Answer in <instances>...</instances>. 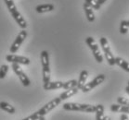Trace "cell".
<instances>
[{
	"label": "cell",
	"mask_w": 129,
	"mask_h": 120,
	"mask_svg": "<svg viewBox=\"0 0 129 120\" xmlns=\"http://www.w3.org/2000/svg\"><path fill=\"white\" fill-rule=\"evenodd\" d=\"M98 1V3L100 4V6H101V5H102V4H104L106 2V1H107V0H97Z\"/></svg>",
	"instance_id": "obj_30"
},
{
	"label": "cell",
	"mask_w": 129,
	"mask_h": 120,
	"mask_svg": "<svg viewBox=\"0 0 129 120\" xmlns=\"http://www.w3.org/2000/svg\"><path fill=\"white\" fill-rule=\"evenodd\" d=\"M128 105H129V103H128Z\"/></svg>",
	"instance_id": "obj_36"
},
{
	"label": "cell",
	"mask_w": 129,
	"mask_h": 120,
	"mask_svg": "<svg viewBox=\"0 0 129 120\" xmlns=\"http://www.w3.org/2000/svg\"><path fill=\"white\" fill-rule=\"evenodd\" d=\"M115 64L118 65L120 67H122L123 70L126 72H129V63L125 61L122 57H115Z\"/></svg>",
	"instance_id": "obj_14"
},
{
	"label": "cell",
	"mask_w": 129,
	"mask_h": 120,
	"mask_svg": "<svg viewBox=\"0 0 129 120\" xmlns=\"http://www.w3.org/2000/svg\"><path fill=\"white\" fill-rule=\"evenodd\" d=\"M102 120H111V117L110 116H104Z\"/></svg>",
	"instance_id": "obj_31"
},
{
	"label": "cell",
	"mask_w": 129,
	"mask_h": 120,
	"mask_svg": "<svg viewBox=\"0 0 129 120\" xmlns=\"http://www.w3.org/2000/svg\"><path fill=\"white\" fill-rule=\"evenodd\" d=\"M0 109L8 112L9 114H15V112H16L14 107L6 102H0Z\"/></svg>",
	"instance_id": "obj_16"
},
{
	"label": "cell",
	"mask_w": 129,
	"mask_h": 120,
	"mask_svg": "<svg viewBox=\"0 0 129 120\" xmlns=\"http://www.w3.org/2000/svg\"><path fill=\"white\" fill-rule=\"evenodd\" d=\"M60 102H61V100L59 99V97L54 98L52 101H50L49 102H47V104H45L43 107H41V108L39 109L38 111H37V113L39 114L40 116H45V115L47 114H48L51 110H53L55 107H57V106L59 105Z\"/></svg>",
	"instance_id": "obj_4"
},
{
	"label": "cell",
	"mask_w": 129,
	"mask_h": 120,
	"mask_svg": "<svg viewBox=\"0 0 129 120\" xmlns=\"http://www.w3.org/2000/svg\"><path fill=\"white\" fill-rule=\"evenodd\" d=\"M128 32V26H127V21H122L120 24V32L122 34H125Z\"/></svg>",
	"instance_id": "obj_23"
},
{
	"label": "cell",
	"mask_w": 129,
	"mask_h": 120,
	"mask_svg": "<svg viewBox=\"0 0 129 120\" xmlns=\"http://www.w3.org/2000/svg\"><path fill=\"white\" fill-rule=\"evenodd\" d=\"M85 43H86V44H87L88 46H89V48L91 49L92 53L94 55L95 59L97 60L98 63H101L103 61V56L101 55V53H100V48L98 46L97 43L95 42L94 38L93 37H87V38L85 39Z\"/></svg>",
	"instance_id": "obj_3"
},
{
	"label": "cell",
	"mask_w": 129,
	"mask_h": 120,
	"mask_svg": "<svg viewBox=\"0 0 129 120\" xmlns=\"http://www.w3.org/2000/svg\"><path fill=\"white\" fill-rule=\"evenodd\" d=\"M77 87V80L75 79H72L69 81L63 82V87L62 88L64 90H71V89L76 88Z\"/></svg>",
	"instance_id": "obj_19"
},
{
	"label": "cell",
	"mask_w": 129,
	"mask_h": 120,
	"mask_svg": "<svg viewBox=\"0 0 129 120\" xmlns=\"http://www.w3.org/2000/svg\"><path fill=\"white\" fill-rule=\"evenodd\" d=\"M120 119L121 120H129V118H128V116H127L125 114H123L122 115H121Z\"/></svg>",
	"instance_id": "obj_29"
},
{
	"label": "cell",
	"mask_w": 129,
	"mask_h": 120,
	"mask_svg": "<svg viewBox=\"0 0 129 120\" xmlns=\"http://www.w3.org/2000/svg\"><path fill=\"white\" fill-rule=\"evenodd\" d=\"M9 71V67L7 65H2L0 67V79H4Z\"/></svg>",
	"instance_id": "obj_24"
},
{
	"label": "cell",
	"mask_w": 129,
	"mask_h": 120,
	"mask_svg": "<svg viewBox=\"0 0 129 120\" xmlns=\"http://www.w3.org/2000/svg\"><path fill=\"white\" fill-rule=\"evenodd\" d=\"M128 86H129V81H128Z\"/></svg>",
	"instance_id": "obj_35"
},
{
	"label": "cell",
	"mask_w": 129,
	"mask_h": 120,
	"mask_svg": "<svg viewBox=\"0 0 129 120\" xmlns=\"http://www.w3.org/2000/svg\"><path fill=\"white\" fill-rule=\"evenodd\" d=\"M117 102H118V104H120V105H128L129 100L124 98V97H118Z\"/></svg>",
	"instance_id": "obj_25"
},
{
	"label": "cell",
	"mask_w": 129,
	"mask_h": 120,
	"mask_svg": "<svg viewBox=\"0 0 129 120\" xmlns=\"http://www.w3.org/2000/svg\"><path fill=\"white\" fill-rule=\"evenodd\" d=\"M121 105L120 104H112L111 105V111L112 112H114V113H117V112H119V109H120Z\"/></svg>",
	"instance_id": "obj_28"
},
{
	"label": "cell",
	"mask_w": 129,
	"mask_h": 120,
	"mask_svg": "<svg viewBox=\"0 0 129 120\" xmlns=\"http://www.w3.org/2000/svg\"><path fill=\"white\" fill-rule=\"evenodd\" d=\"M127 26H128V28H129V21H127Z\"/></svg>",
	"instance_id": "obj_34"
},
{
	"label": "cell",
	"mask_w": 129,
	"mask_h": 120,
	"mask_svg": "<svg viewBox=\"0 0 129 120\" xmlns=\"http://www.w3.org/2000/svg\"><path fill=\"white\" fill-rule=\"evenodd\" d=\"M83 8H84V10H85V16H86L87 21H89V22H93V21H95V14H94V12H93V9H91L86 3H84Z\"/></svg>",
	"instance_id": "obj_10"
},
{
	"label": "cell",
	"mask_w": 129,
	"mask_h": 120,
	"mask_svg": "<svg viewBox=\"0 0 129 120\" xmlns=\"http://www.w3.org/2000/svg\"><path fill=\"white\" fill-rule=\"evenodd\" d=\"M40 58H41L42 67H49V56H48L47 51H45V50L42 51Z\"/></svg>",
	"instance_id": "obj_15"
},
{
	"label": "cell",
	"mask_w": 129,
	"mask_h": 120,
	"mask_svg": "<svg viewBox=\"0 0 129 120\" xmlns=\"http://www.w3.org/2000/svg\"><path fill=\"white\" fill-rule=\"evenodd\" d=\"M7 61L10 62V63H16V64H22V65H29L30 59L26 56H15V55H9L6 56Z\"/></svg>",
	"instance_id": "obj_8"
},
{
	"label": "cell",
	"mask_w": 129,
	"mask_h": 120,
	"mask_svg": "<svg viewBox=\"0 0 129 120\" xmlns=\"http://www.w3.org/2000/svg\"><path fill=\"white\" fill-rule=\"evenodd\" d=\"M119 112L129 114V105H121L120 109H119Z\"/></svg>",
	"instance_id": "obj_27"
},
{
	"label": "cell",
	"mask_w": 129,
	"mask_h": 120,
	"mask_svg": "<svg viewBox=\"0 0 129 120\" xmlns=\"http://www.w3.org/2000/svg\"><path fill=\"white\" fill-rule=\"evenodd\" d=\"M27 37V32L26 31H24L22 30L21 32H20V33L17 35L16 39H15V41L13 42V44H11V46H10V49H9V52L11 54H15L17 52L19 48L21 47V44L23 43V41L25 40V38Z\"/></svg>",
	"instance_id": "obj_6"
},
{
	"label": "cell",
	"mask_w": 129,
	"mask_h": 120,
	"mask_svg": "<svg viewBox=\"0 0 129 120\" xmlns=\"http://www.w3.org/2000/svg\"><path fill=\"white\" fill-rule=\"evenodd\" d=\"M62 107L67 111H79L85 112V113H95L96 111V105L83 104V103H77V102H66Z\"/></svg>",
	"instance_id": "obj_2"
},
{
	"label": "cell",
	"mask_w": 129,
	"mask_h": 120,
	"mask_svg": "<svg viewBox=\"0 0 129 120\" xmlns=\"http://www.w3.org/2000/svg\"><path fill=\"white\" fill-rule=\"evenodd\" d=\"M104 55H105V58L107 59V61H108L110 66H114V65H116L115 64V57L112 55V51L106 52V53H104Z\"/></svg>",
	"instance_id": "obj_20"
},
{
	"label": "cell",
	"mask_w": 129,
	"mask_h": 120,
	"mask_svg": "<svg viewBox=\"0 0 129 120\" xmlns=\"http://www.w3.org/2000/svg\"><path fill=\"white\" fill-rule=\"evenodd\" d=\"M38 120H46V119H45V116H40Z\"/></svg>",
	"instance_id": "obj_33"
},
{
	"label": "cell",
	"mask_w": 129,
	"mask_h": 120,
	"mask_svg": "<svg viewBox=\"0 0 129 120\" xmlns=\"http://www.w3.org/2000/svg\"><path fill=\"white\" fill-rule=\"evenodd\" d=\"M12 69L14 71V73L19 77V79L21 80V82L22 83L23 86L25 87H28L31 84V81H30V79L27 77V75L24 73L23 71L21 69V67L19 64H16V63H12Z\"/></svg>",
	"instance_id": "obj_5"
},
{
	"label": "cell",
	"mask_w": 129,
	"mask_h": 120,
	"mask_svg": "<svg viewBox=\"0 0 129 120\" xmlns=\"http://www.w3.org/2000/svg\"><path fill=\"white\" fill-rule=\"evenodd\" d=\"M87 77H88V72L86 70H83L81 71V73H80V76H79V79L77 80V88L81 90V89L84 87V85L85 84V81H86V79H87Z\"/></svg>",
	"instance_id": "obj_12"
},
{
	"label": "cell",
	"mask_w": 129,
	"mask_h": 120,
	"mask_svg": "<svg viewBox=\"0 0 129 120\" xmlns=\"http://www.w3.org/2000/svg\"><path fill=\"white\" fill-rule=\"evenodd\" d=\"M39 117H40L39 114L37 112H35V113H34L33 114H31L30 116L26 117V118H24V119H21V120H38Z\"/></svg>",
	"instance_id": "obj_26"
},
{
	"label": "cell",
	"mask_w": 129,
	"mask_h": 120,
	"mask_svg": "<svg viewBox=\"0 0 129 120\" xmlns=\"http://www.w3.org/2000/svg\"><path fill=\"white\" fill-rule=\"evenodd\" d=\"M100 42V45H101V47H102V50L104 51V53H106V52H110V51H111L109 43L105 37H101Z\"/></svg>",
	"instance_id": "obj_21"
},
{
	"label": "cell",
	"mask_w": 129,
	"mask_h": 120,
	"mask_svg": "<svg viewBox=\"0 0 129 120\" xmlns=\"http://www.w3.org/2000/svg\"><path fill=\"white\" fill-rule=\"evenodd\" d=\"M54 9V5L52 4H44V5H39L35 8V10L37 13H45V12L52 11Z\"/></svg>",
	"instance_id": "obj_13"
},
{
	"label": "cell",
	"mask_w": 129,
	"mask_h": 120,
	"mask_svg": "<svg viewBox=\"0 0 129 120\" xmlns=\"http://www.w3.org/2000/svg\"><path fill=\"white\" fill-rule=\"evenodd\" d=\"M104 80H105V75L100 74V75H98L93 80H91V81L88 82V83H85V84L84 85V87H83L81 90H82L83 92H87V91H91L92 89H94L95 87H97V86H99L100 84H101Z\"/></svg>",
	"instance_id": "obj_7"
},
{
	"label": "cell",
	"mask_w": 129,
	"mask_h": 120,
	"mask_svg": "<svg viewBox=\"0 0 129 120\" xmlns=\"http://www.w3.org/2000/svg\"><path fill=\"white\" fill-rule=\"evenodd\" d=\"M125 91H126V93L129 94V86H127V87L125 88Z\"/></svg>",
	"instance_id": "obj_32"
},
{
	"label": "cell",
	"mask_w": 129,
	"mask_h": 120,
	"mask_svg": "<svg viewBox=\"0 0 129 120\" xmlns=\"http://www.w3.org/2000/svg\"><path fill=\"white\" fill-rule=\"evenodd\" d=\"M63 87V82L62 81H49L47 84H44L45 91H51V90H57Z\"/></svg>",
	"instance_id": "obj_9"
},
{
	"label": "cell",
	"mask_w": 129,
	"mask_h": 120,
	"mask_svg": "<svg viewBox=\"0 0 129 120\" xmlns=\"http://www.w3.org/2000/svg\"><path fill=\"white\" fill-rule=\"evenodd\" d=\"M96 120H102L104 117V107L102 104L96 105Z\"/></svg>",
	"instance_id": "obj_17"
},
{
	"label": "cell",
	"mask_w": 129,
	"mask_h": 120,
	"mask_svg": "<svg viewBox=\"0 0 129 120\" xmlns=\"http://www.w3.org/2000/svg\"><path fill=\"white\" fill-rule=\"evenodd\" d=\"M78 91H79V89L77 88V87L76 88L71 89V90H66L64 92H62V93L59 95V99L61 100V101H63V100H66V99H68V98H71L72 96L75 95V94L78 92Z\"/></svg>",
	"instance_id": "obj_11"
},
{
	"label": "cell",
	"mask_w": 129,
	"mask_h": 120,
	"mask_svg": "<svg viewBox=\"0 0 129 120\" xmlns=\"http://www.w3.org/2000/svg\"><path fill=\"white\" fill-rule=\"evenodd\" d=\"M85 3L87 4L92 9H96V10L100 9V5L98 3L97 0H85Z\"/></svg>",
	"instance_id": "obj_22"
},
{
	"label": "cell",
	"mask_w": 129,
	"mask_h": 120,
	"mask_svg": "<svg viewBox=\"0 0 129 120\" xmlns=\"http://www.w3.org/2000/svg\"><path fill=\"white\" fill-rule=\"evenodd\" d=\"M4 1H5V3L8 7L9 11L10 12V14L12 15V17L16 21L18 25L21 27V29H25L27 27V22L25 21V19L22 17V15L18 11L17 7L15 5L14 1L13 0H4Z\"/></svg>",
	"instance_id": "obj_1"
},
{
	"label": "cell",
	"mask_w": 129,
	"mask_h": 120,
	"mask_svg": "<svg viewBox=\"0 0 129 120\" xmlns=\"http://www.w3.org/2000/svg\"><path fill=\"white\" fill-rule=\"evenodd\" d=\"M43 67V82L47 84L50 81V68L49 67Z\"/></svg>",
	"instance_id": "obj_18"
}]
</instances>
